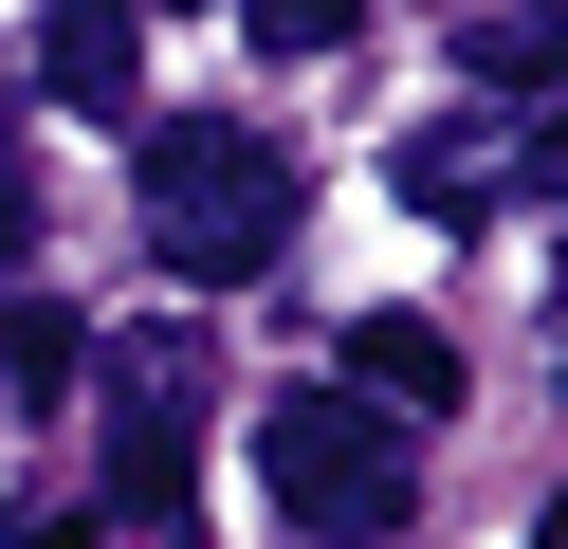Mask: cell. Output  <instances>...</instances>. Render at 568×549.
I'll return each instance as SVG.
<instances>
[{"label":"cell","mask_w":568,"mask_h":549,"mask_svg":"<svg viewBox=\"0 0 568 549\" xmlns=\"http://www.w3.org/2000/svg\"><path fill=\"white\" fill-rule=\"evenodd\" d=\"M148 256L184 293H239L294 256V146L239 129V110H165L148 129Z\"/></svg>","instance_id":"1"},{"label":"cell","mask_w":568,"mask_h":549,"mask_svg":"<svg viewBox=\"0 0 568 549\" xmlns=\"http://www.w3.org/2000/svg\"><path fill=\"white\" fill-rule=\"evenodd\" d=\"M257 495L294 512L312 549H385L422 512V458H404V421H385L367 385H294V403H257Z\"/></svg>","instance_id":"2"},{"label":"cell","mask_w":568,"mask_h":549,"mask_svg":"<svg viewBox=\"0 0 568 549\" xmlns=\"http://www.w3.org/2000/svg\"><path fill=\"white\" fill-rule=\"evenodd\" d=\"M92 421H111V495L148 512V531H184V458H202V403H221V348H202L184 312L148 329H92Z\"/></svg>","instance_id":"3"},{"label":"cell","mask_w":568,"mask_h":549,"mask_svg":"<svg viewBox=\"0 0 568 549\" xmlns=\"http://www.w3.org/2000/svg\"><path fill=\"white\" fill-rule=\"evenodd\" d=\"M148 73V0H38V92L55 110H129Z\"/></svg>","instance_id":"4"},{"label":"cell","mask_w":568,"mask_h":549,"mask_svg":"<svg viewBox=\"0 0 568 549\" xmlns=\"http://www.w3.org/2000/svg\"><path fill=\"white\" fill-rule=\"evenodd\" d=\"M404 202H422V220H495V202H514V129H495V110L404 129Z\"/></svg>","instance_id":"5"},{"label":"cell","mask_w":568,"mask_h":549,"mask_svg":"<svg viewBox=\"0 0 568 549\" xmlns=\"http://www.w3.org/2000/svg\"><path fill=\"white\" fill-rule=\"evenodd\" d=\"M348 385H367L385 421H440V403H458V348L422 312H367V329H348Z\"/></svg>","instance_id":"6"},{"label":"cell","mask_w":568,"mask_h":549,"mask_svg":"<svg viewBox=\"0 0 568 549\" xmlns=\"http://www.w3.org/2000/svg\"><path fill=\"white\" fill-rule=\"evenodd\" d=\"M74 366H92V329L55 312V293H0V385H19V403H55Z\"/></svg>","instance_id":"7"},{"label":"cell","mask_w":568,"mask_h":549,"mask_svg":"<svg viewBox=\"0 0 568 549\" xmlns=\"http://www.w3.org/2000/svg\"><path fill=\"white\" fill-rule=\"evenodd\" d=\"M477 73H495V92H568V0H495V19H477Z\"/></svg>","instance_id":"8"},{"label":"cell","mask_w":568,"mask_h":549,"mask_svg":"<svg viewBox=\"0 0 568 549\" xmlns=\"http://www.w3.org/2000/svg\"><path fill=\"white\" fill-rule=\"evenodd\" d=\"M239 37H257V55H348V37H367V0H239Z\"/></svg>","instance_id":"9"},{"label":"cell","mask_w":568,"mask_h":549,"mask_svg":"<svg viewBox=\"0 0 568 549\" xmlns=\"http://www.w3.org/2000/svg\"><path fill=\"white\" fill-rule=\"evenodd\" d=\"M19 256H38V146L0 129V293H19Z\"/></svg>","instance_id":"10"},{"label":"cell","mask_w":568,"mask_h":549,"mask_svg":"<svg viewBox=\"0 0 568 549\" xmlns=\"http://www.w3.org/2000/svg\"><path fill=\"white\" fill-rule=\"evenodd\" d=\"M514 183H550V238H568V129H531V146H514Z\"/></svg>","instance_id":"11"},{"label":"cell","mask_w":568,"mask_h":549,"mask_svg":"<svg viewBox=\"0 0 568 549\" xmlns=\"http://www.w3.org/2000/svg\"><path fill=\"white\" fill-rule=\"evenodd\" d=\"M19 549H74V531H19Z\"/></svg>","instance_id":"12"}]
</instances>
